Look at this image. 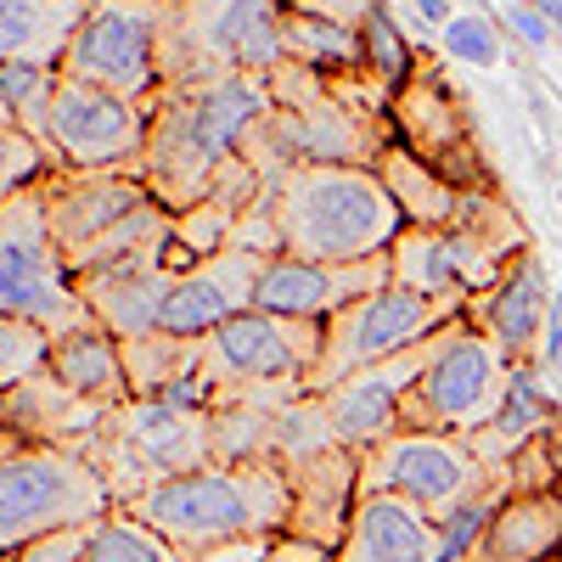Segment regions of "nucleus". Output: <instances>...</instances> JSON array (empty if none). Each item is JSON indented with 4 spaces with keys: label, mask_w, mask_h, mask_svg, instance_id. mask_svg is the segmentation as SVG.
Wrapping results in <instances>:
<instances>
[{
    "label": "nucleus",
    "mask_w": 562,
    "mask_h": 562,
    "mask_svg": "<svg viewBox=\"0 0 562 562\" xmlns=\"http://www.w3.org/2000/svg\"><path fill=\"white\" fill-rule=\"evenodd\" d=\"M445 52L461 57V63H473V68H495L501 63V40H495V29L479 12H461V18L445 23Z\"/></svg>",
    "instance_id": "nucleus-33"
},
{
    "label": "nucleus",
    "mask_w": 562,
    "mask_h": 562,
    "mask_svg": "<svg viewBox=\"0 0 562 562\" xmlns=\"http://www.w3.org/2000/svg\"><path fill=\"white\" fill-rule=\"evenodd\" d=\"M90 0H0V57L63 68L68 40L79 34Z\"/></svg>",
    "instance_id": "nucleus-24"
},
{
    "label": "nucleus",
    "mask_w": 562,
    "mask_h": 562,
    "mask_svg": "<svg viewBox=\"0 0 562 562\" xmlns=\"http://www.w3.org/2000/svg\"><path fill=\"white\" fill-rule=\"evenodd\" d=\"M130 512L175 546L214 551L225 540H254L293 518V484L270 461L248 456L243 467H198V473L158 479L130 501Z\"/></svg>",
    "instance_id": "nucleus-3"
},
{
    "label": "nucleus",
    "mask_w": 562,
    "mask_h": 562,
    "mask_svg": "<svg viewBox=\"0 0 562 562\" xmlns=\"http://www.w3.org/2000/svg\"><path fill=\"white\" fill-rule=\"evenodd\" d=\"M276 248L315 265H360L383 259L411 231L394 186L366 164H326V169H288L270 198Z\"/></svg>",
    "instance_id": "nucleus-2"
},
{
    "label": "nucleus",
    "mask_w": 562,
    "mask_h": 562,
    "mask_svg": "<svg viewBox=\"0 0 562 562\" xmlns=\"http://www.w3.org/2000/svg\"><path fill=\"white\" fill-rule=\"evenodd\" d=\"M164 18H169V0H90L57 74L119 90V97L153 108L169 90Z\"/></svg>",
    "instance_id": "nucleus-8"
},
{
    "label": "nucleus",
    "mask_w": 562,
    "mask_h": 562,
    "mask_svg": "<svg viewBox=\"0 0 562 562\" xmlns=\"http://www.w3.org/2000/svg\"><path fill=\"white\" fill-rule=\"evenodd\" d=\"M338 562H450L445 557V524L405 495L371 490L355 506Z\"/></svg>",
    "instance_id": "nucleus-19"
},
{
    "label": "nucleus",
    "mask_w": 562,
    "mask_h": 562,
    "mask_svg": "<svg viewBox=\"0 0 562 562\" xmlns=\"http://www.w3.org/2000/svg\"><path fill=\"white\" fill-rule=\"evenodd\" d=\"M52 378L74 400L97 405V411H113V405L135 400L124 344L108 333V326H97V321L74 326V333H57V344H52Z\"/></svg>",
    "instance_id": "nucleus-20"
},
{
    "label": "nucleus",
    "mask_w": 562,
    "mask_h": 562,
    "mask_svg": "<svg viewBox=\"0 0 562 562\" xmlns=\"http://www.w3.org/2000/svg\"><path fill=\"white\" fill-rule=\"evenodd\" d=\"M456 315H461V304L428 299V293L405 288V281H389V288L355 299L349 310H338L326 321V344H321V360L310 371L304 394H326L333 383L355 378L366 366H383V360H394L416 344H428Z\"/></svg>",
    "instance_id": "nucleus-9"
},
{
    "label": "nucleus",
    "mask_w": 562,
    "mask_h": 562,
    "mask_svg": "<svg viewBox=\"0 0 562 562\" xmlns=\"http://www.w3.org/2000/svg\"><path fill=\"white\" fill-rule=\"evenodd\" d=\"M40 192H45V214H52V237L68 259H79L130 214L158 203L140 175H68V180H45Z\"/></svg>",
    "instance_id": "nucleus-18"
},
{
    "label": "nucleus",
    "mask_w": 562,
    "mask_h": 562,
    "mask_svg": "<svg viewBox=\"0 0 562 562\" xmlns=\"http://www.w3.org/2000/svg\"><path fill=\"white\" fill-rule=\"evenodd\" d=\"M276 97L265 74H231L209 85H169L147 108L153 113V140L140 180L153 186V198L175 214L198 209L220 192V169L237 158L248 130L270 119Z\"/></svg>",
    "instance_id": "nucleus-1"
},
{
    "label": "nucleus",
    "mask_w": 562,
    "mask_h": 562,
    "mask_svg": "<svg viewBox=\"0 0 562 562\" xmlns=\"http://www.w3.org/2000/svg\"><path fill=\"white\" fill-rule=\"evenodd\" d=\"M540 360H562V299H551V315H546V344H540Z\"/></svg>",
    "instance_id": "nucleus-38"
},
{
    "label": "nucleus",
    "mask_w": 562,
    "mask_h": 562,
    "mask_svg": "<svg viewBox=\"0 0 562 562\" xmlns=\"http://www.w3.org/2000/svg\"><path fill=\"white\" fill-rule=\"evenodd\" d=\"M529 7H535V12H546V18H551V29L562 34V0H529Z\"/></svg>",
    "instance_id": "nucleus-40"
},
{
    "label": "nucleus",
    "mask_w": 562,
    "mask_h": 562,
    "mask_svg": "<svg viewBox=\"0 0 562 562\" xmlns=\"http://www.w3.org/2000/svg\"><path fill=\"white\" fill-rule=\"evenodd\" d=\"M321 344H326V321H281L265 310H243L203 338V366L214 383H237V389H259V383L304 389L321 360Z\"/></svg>",
    "instance_id": "nucleus-13"
},
{
    "label": "nucleus",
    "mask_w": 562,
    "mask_h": 562,
    "mask_svg": "<svg viewBox=\"0 0 562 562\" xmlns=\"http://www.w3.org/2000/svg\"><path fill=\"white\" fill-rule=\"evenodd\" d=\"M270 254L259 248H220L209 254L203 265H192L164 299V315H158V333L169 338H186V344H203L209 333H220V326L231 315L254 310V288H259V270H265Z\"/></svg>",
    "instance_id": "nucleus-15"
},
{
    "label": "nucleus",
    "mask_w": 562,
    "mask_h": 562,
    "mask_svg": "<svg viewBox=\"0 0 562 562\" xmlns=\"http://www.w3.org/2000/svg\"><path fill=\"white\" fill-rule=\"evenodd\" d=\"M557 428V405H551V394L540 389V378H535V366L529 360H518V371H512V383H506V400H501V411L479 428V461H518V450H529L535 439H546Z\"/></svg>",
    "instance_id": "nucleus-26"
},
{
    "label": "nucleus",
    "mask_w": 562,
    "mask_h": 562,
    "mask_svg": "<svg viewBox=\"0 0 562 562\" xmlns=\"http://www.w3.org/2000/svg\"><path fill=\"white\" fill-rule=\"evenodd\" d=\"M124 439L140 461H153L164 479L198 473L214 456V416L175 411V405H158V400H130L124 405Z\"/></svg>",
    "instance_id": "nucleus-22"
},
{
    "label": "nucleus",
    "mask_w": 562,
    "mask_h": 562,
    "mask_svg": "<svg viewBox=\"0 0 562 562\" xmlns=\"http://www.w3.org/2000/svg\"><path fill=\"white\" fill-rule=\"evenodd\" d=\"M265 140L276 147L281 169H326V164H383L389 140L371 135L366 119H355L338 102H304V108H270V119L259 124Z\"/></svg>",
    "instance_id": "nucleus-16"
},
{
    "label": "nucleus",
    "mask_w": 562,
    "mask_h": 562,
    "mask_svg": "<svg viewBox=\"0 0 562 562\" xmlns=\"http://www.w3.org/2000/svg\"><path fill=\"white\" fill-rule=\"evenodd\" d=\"M360 40H366V68L378 74L383 90H394V97H400V90L411 85V45H405V34H400V23L389 18L383 0L360 18Z\"/></svg>",
    "instance_id": "nucleus-31"
},
{
    "label": "nucleus",
    "mask_w": 562,
    "mask_h": 562,
    "mask_svg": "<svg viewBox=\"0 0 562 562\" xmlns=\"http://www.w3.org/2000/svg\"><path fill=\"white\" fill-rule=\"evenodd\" d=\"M108 501L113 490L85 456L52 445H7V461H0V540L7 551L102 524Z\"/></svg>",
    "instance_id": "nucleus-6"
},
{
    "label": "nucleus",
    "mask_w": 562,
    "mask_h": 562,
    "mask_svg": "<svg viewBox=\"0 0 562 562\" xmlns=\"http://www.w3.org/2000/svg\"><path fill=\"white\" fill-rule=\"evenodd\" d=\"M422 360H428V344H416V349H405L383 366H366V371H355V378H344L321 394L344 450H371V445H383L405 428V394L416 383Z\"/></svg>",
    "instance_id": "nucleus-17"
},
{
    "label": "nucleus",
    "mask_w": 562,
    "mask_h": 562,
    "mask_svg": "<svg viewBox=\"0 0 562 562\" xmlns=\"http://www.w3.org/2000/svg\"><path fill=\"white\" fill-rule=\"evenodd\" d=\"M288 12H310V18H338V23H360L378 0H281Z\"/></svg>",
    "instance_id": "nucleus-35"
},
{
    "label": "nucleus",
    "mask_w": 562,
    "mask_h": 562,
    "mask_svg": "<svg viewBox=\"0 0 562 562\" xmlns=\"http://www.w3.org/2000/svg\"><path fill=\"white\" fill-rule=\"evenodd\" d=\"M186 270L175 265H158V270H113V276H74L79 293L90 304V321L108 326L119 344L130 338H147L158 333V315H164V299Z\"/></svg>",
    "instance_id": "nucleus-23"
},
{
    "label": "nucleus",
    "mask_w": 562,
    "mask_h": 562,
    "mask_svg": "<svg viewBox=\"0 0 562 562\" xmlns=\"http://www.w3.org/2000/svg\"><path fill=\"white\" fill-rule=\"evenodd\" d=\"M153 140V113L119 97V90L63 79L45 119V147L57 153L74 175H113V169H140Z\"/></svg>",
    "instance_id": "nucleus-11"
},
{
    "label": "nucleus",
    "mask_w": 562,
    "mask_h": 562,
    "mask_svg": "<svg viewBox=\"0 0 562 562\" xmlns=\"http://www.w3.org/2000/svg\"><path fill=\"white\" fill-rule=\"evenodd\" d=\"M79 562H186L169 535L140 524L135 512H108L102 524L85 529V557Z\"/></svg>",
    "instance_id": "nucleus-27"
},
{
    "label": "nucleus",
    "mask_w": 562,
    "mask_h": 562,
    "mask_svg": "<svg viewBox=\"0 0 562 562\" xmlns=\"http://www.w3.org/2000/svg\"><path fill=\"white\" fill-rule=\"evenodd\" d=\"M0 383L7 389H23V383H34V378H45L52 371V333L45 326H34V321H18V315H0Z\"/></svg>",
    "instance_id": "nucleus-30"
},
{
    "label": "nucleus",
    "mask_w": 562,
    "mask_h": 562,
    "mask_svg": "<svg viewBox=\"0 0 562 562\" xmlns=\"http://www.w3.org/2000/svg\"><path fill=\"white\" fill-rule=\"evenodd\" d=\"M416 12L428 18V23H439V29H445V23H450V0H416Z\"/></svg>",
    "instance_id": "nucleus-39"
},
{
    "label": "nucleus",
    "mask_w": 562,
    "mask_h": 562,
    "mask_svg": "<svg viewBox=\"0 0 562 562\" xmlns=\"http://www.w3.org/2000/svg\"><path fill=\"white\" fill-rule=\"evenodd\" d=\"M288 52H293V63H321V68L349 63L355 68V63H366V40H360V23L288 12Z\"/></svg>",
    "instance_id": "nucleus-28"
},
{
    "label": "nucleus",
    "mask_w": 562,
    "mask_h": 562,
    "mask_svg": "<svg viewBox=\"0 0 562 562\" xmlns=\"http://www.w3.org/2000/svg\"><path fill=\"white\" fill-rule=\"evenodd\" d=\"M198 562H265V540H259V535H254V540H225V546L203 551Z\"/></svg>",
    "instance_id": "nucleus-37"
},
{
    "label": "nucleus",
    "mask_w": 562,
    "mask_h": 562,
    "mask_svg": "<svg viewBox=\"0 0 562 562\" xmlns=\"http://www.w3.org/2000/svg\"><path fill=\"white\" fill-rule=\"evenodd\" d=\"M394 281L389 254L383 259H360V265H315L293 254H270L254 288V310L281 315V321H333L355 299L378 293Z\"/></svg>",
    "instance_id": "nucleus-14"
},
{
    "label": "nucleus",
    "mask_w": 562,
    "mask_h": 562,
    "mask_svg": "<svg viewBox=\"0 0 562 562\" xmlns=\"http://www.w3.org/2000/svg\"><path fill=\"white\" fill-rule=\"evenodd\" d=\"M0 315L34 321L52 338L90 321V304L68 270V254L52 237L45 192L7 198V231H0Z\"/></svg>",
    "instance_id": "nucleus-10"
},
{
    "label": "nucleus",
    "mask_w": 562,
    "mask_h": 562,
    "mask_svg": "<svg viewBox=\"0 0 562 562\" xmlns=\"http://www.w3.org/2000/svg\"><path fill=\"white\" fill-rule=\"evenodd\" d=\"M288 57L293 52H288V7L281 0H169V18H164L169 85L265 74Z\"/></svg>",
    "instance_id": "nucleus-4"
},
{
    "label": "nucleus",
    "mask_w": 562,
    "mask_h": 562,
    "mask_svg": "<svg viewBox=\"0 0 562 562\" xmlns=\"http://www.w3.org/2000/svg\"><path fill=\"white\" fill-rule=\"evenodd\" d=\"M360 473L371 479V490L383 495H405L434 518H450L461 501H473L484 461L479 450H467L456 434H434V428H400L394 439L360 450Z\"/></svg>",
    "instance_id": "nucleus-12"
},
{
    "label": "nucleus",
    "mask_w": 562,
    "mask_h": 562,
    "mask_svg": "<svg viewBox=\"0 0 562 562\" xmlns=\"http://www.w3.org/2000/svg\"><path fill=\"white\" fill-rule=\"evenodd\" d=\"M484 562H546L562 551V490H524L512 495L490 529H484Z\"/></svg>",
    "instance_id": "nucleus-25"
},
{
    "label": "nucleus",
    "mask_w": 562,
    "mask_h": 562,
    "mask_svg": "<svg viewBox=\"0 0 562 562\" xmlns=\"http://www.w3.org/2000/svg\"><path fill=\"white\" fill-rule=\"evenodd\" d=\"M79 557H85V529L52 535V540H34V546H23V557L12 551V562H79Z\"/></svg>",
    "instance_id": "nucleus-34"
},
{
    "label": "nucleus",
    "mask_w": 562,
    "mask_h": 562,
    "mask_svg": "<svg viewBox=\"0 0 562 562\" xmlns=\"http://www.w3.org/2000/svg\"><path fill=\"white\" fill-rule=\"evenodd\" d=\"M63 74L40 68V63H7L0 68V97H7V119L29 124L45 140V119H52V97H57Z\"/></svg>",
    "instance_id": "nucleus-29"
},
{
    "label": "nucleus",
    "mask_w": 562,
    "mask_h": 562,
    "mask_svg": "<svg viewBox=\"0 0 562 562\" xmlns=\"http://www.w3.org/2000/svg\"><path fill=\"white\" fill-rule=\"evenodd\" d=\"M551 281L546 265L524 248L518 259L506 265V276L484 293V333L512 355V360H529L546 344V315H551Z\"/></svg>",
    "instance_id": "nucleus-21"
},
{
    "label": "nucleus",
    "mask_w": 562,
    "mask_h": 562,
    "mask_svg": "<svg viewBox=\"0 0 562 562\" xmlns=\"http://www.w3.org/2000/svg\"><path fill=\"white\" fill-rule=\"evenodd\" d=\"M518 360H512L473 315H456L445 333L428 338V360H422L416 383L405 394V428H434V434H479L501 411L506 383Z\"/></svg>",
    "instance_id": "nucleus-5"
},
{
    "label": "nucleus",
    "mask_w": 562,
    "mask_h": 562,
    "mask_svg": "<svg viewBox=\"0 0 562 562\" xmlns=\"http://www.w3.org/2000/svg\"><path fill=\"white\" fill-rule=\"evenodd\" d=\"M506 23L518 29V34H524V45H535V52H546V45H551V18H546V12H535V7H512V12H506Z\"/></svg>",
    "instance_id": "nucleus-36"
},
{
    "label": "nucleus",
    "mask_w": 562,
    "mask_h": 562,
    "mask_svg": "<svg viewBox=\"0 0 562 562\" xmlns=\"http://www.w3.org/2000/svg\"><path fill=\"white\" fill-rule=\"evenodd\" d=\"M518 254H524V231L501 209H484L473 198L456 225H411L394 243L389 265H394V281H405V288L461 304L467 293H490Z\"/></svg>",
    "instance_id": "nucleus-7"
},
{
    "label": "nucleus",
    "mask_w": 562,
    "mask_h": 562,
    "mask_svg": "<svg viewBox=\"0 0 562 562\" xmlns=\"http://www.w3.org/2000/svg\"><path fill=\"white\" fill-rule=\"evenodd\" d=\"M0 158H7V169H0V192L7 198H23V192H40L45 186V169H52V147L18 119H7V130H0Z\"/></svg>",
    "instance_id": "nucleus-32"
}]
</instances>
